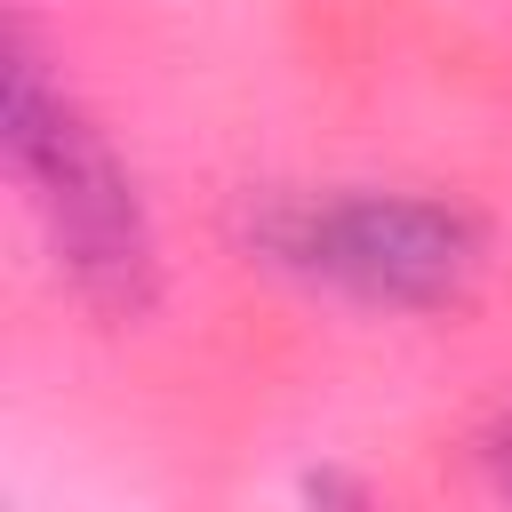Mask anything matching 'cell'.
Masks as SVG:
<instances>
[{"instance_id": "cell-1", "label": "cell", "mask_w": 512, "mask_h": 512, "mask_svg": "<svg viewBox=\"0 0 512 512\" xmlns=\"http://www.w3.org/2000/svg\"><path fill=\"white\" fill-rule=\"evenodd\" d=\"M8 160L72 296L96 304L104 320H144L160 296V240H152L144 192L112 152V136L24 48L8 56Z\"/></svg>"}, {"instance_id": "cell-2", "label": "cell", "mask_w": 512, "mask_h": 512, "mask_svg": "<svg viewBox=\"0 0 512 512\" xmlns=\"http://www.w3.org/2000/svg\"><path fill=\"white\" fill-rule=\"evenodd\" d=\"M272 256L304 280H328L360 304L424 312L456 304L480 272V224L456 200L424 192H336V200H296L264 224Z\"/></svg>"}, {"instance_id": "cell-3", "label": "cell", "mask_w": 512, "mask_h": 512, "mask_svg": "<svg viewBox=\"0 0 512 512\" xmlns=\"http://www.w3.org/2000/svg\"><path fill=\"white\" fill-rule=\"evenodd\" d=\"M496 480H504V488H512V432H504V440H496Z\"/></svg>"}]
</instances>
